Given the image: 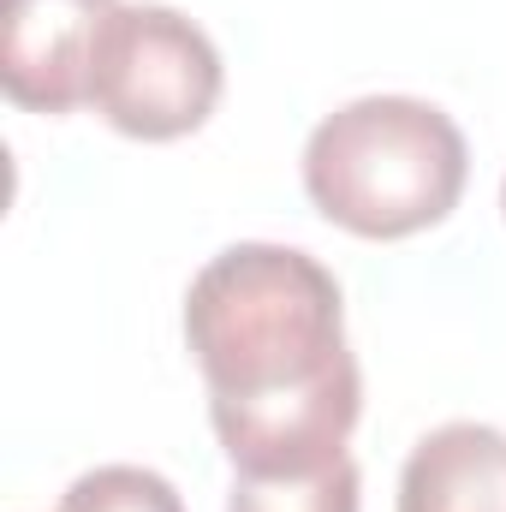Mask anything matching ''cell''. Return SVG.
I'll use <instances>...</instances> for the list:
<instances>
[{
	"label": "cell",
	"instance_id": "3",
	"mask_svg": "<svg viewBox=\"0 0 506 512\" xmlns=\"http://www.w3.org/2000/svg\"><path fill=\"white\" fill-rule=\"evenodd\" d=\"M221 84V48L197 18L155 0H120L96 48L90 108L137 143H173L215 114Z\"/></svg>",
	"mask_w": 506,
	"mask_h": 512
},
{
	"label": "cell",
	"instance_id": "4",
	"mask_svg": "<svg viewBox=\"0 0 506 512\" xmlns=\"http://www.w3.org/2000/svg\"><path fill=\"white\" fill-rule=\"evenodd\" d=\"M120 0H0V84L24 114L90 108V72Z\"/></svg>",
	"mask_w": 506,
	"mask_h": 512
},
{
	"label": "cell",
	"instance_id": "8",
	"mask_svg": "<svg viewBox=\"0 0 506 512\" xmlns=\"http://www.w3.org/2000/svg\"><path fill=\"white\" fill-rule=\"evenodd\" d=\"M501 209H506V179H501Z\"/></svg>",
	"mask_w": 506,
	"mask_h": 512
},
{
	"label": "cell",
	"instance_id": "6",
	"mask_svg": "<svg viewBox=\"0 0 506 512\" xmlns=\"http://www.w3.org/2000/svg\"><path fill=\"white\" fill-rule=\"evenodd\" d=\"M358 495H364V477L352 459H334L304 477H239L233 471L227 512H364Z\"/></svg>",
	"mask_w": 506,
	"mask_h": 512
},
{
	"label": "cell",
	"instance_id": "2",
	"mask_svg": "<svg viewBox=\"0 0 506 512\" xmlns=\"http://www.w3.org/2000/svg\"><path fill=\"white\" fill-rule=\"evenodd\" d=\"M471 149L453 114L417 96H358L304 143V191L322 221L358 239H411L465 197Z\"/></svg>",
	"mask_w": 506,
	"mask_h": 512
},
{
	"label": "cell",
	"instance_id": "7",
	"mask_svg": "<svg viewBox=\"0 0 506 512\" xmlns=\"http://www.w3.org/2000/svg\"><path fill=\"white\" fill-rule=\"evenodd\" d=\"M60 512H185V501L149 465H96L60 495Z\"/></svg>",
	"mask_w": 506,
	"mask_h": 512
},
{
	"label": "cell",
	"instance_id": "5",
	"mask_svg": "<svg viewBox=\"0 0 506 512\" xmlns=\"http://www.w3.org/2000/svg\"><path fill=\"white\" fill-rule=\"evenodd\" d=\"M399 512H506V435L489 423L429 429L399 471Z\"/></svg>",
	"mask_w": 506,
	"mask_h": 512
},
{
	"label": "cell",
	"instance_id": "1",
	"mask_svg": "<svg viewBox=\"0 0 506 512\" xmlns=\"http://www.w3.org/2000/svg\"><path fill=\"white\" fill-rule=\"evenodd\" d=\"M185 346L239 477H304L346 459L364 376L340 280L292 245H227L185 292Z\"/></svg>",
	"mask_w": 506,
	"mask_h": 512
}]
</instances>
